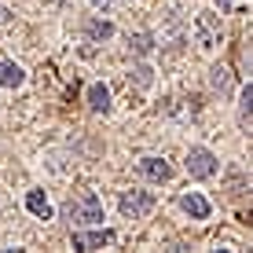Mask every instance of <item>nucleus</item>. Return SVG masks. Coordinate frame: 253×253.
Wrapping results in <instances>:
<instances>
[{
	"mask_svg": "<svg viewBox=\"0 0 253 253\" xmlns=\"http://www.w3.org/2000/svg\"><path fill=\"white\" fill-rule=\"evenodd\" d=\"M187 172H191L195 180L213 176V172H216V158H213V151H206V147H195V151L187 154Z\"/></svg>",
	"mask_w": 253,
	"mask_h": 253,
	"instance_id": "obj_3",
	"label": "nucleus"
},
{
	"mask_svg": "<svg viewBox=\"0 0 253 253\" xmlns=\"http://www.w3.org/2000/svg\"><path fill=\"white\" fill-rule=\"evenodd\" d=\"M110 242H114V231H81V235H74L77 250H103V246H110Z\"/></svg>",
	"mask_w": 253,
	"mask_h": 253,
	"instance_id": "obj_5",
	"label": "nucleus"
},
{
	"mask_svg": "<svg viewBox=\"0 0 253 253\" xmlns=\"http://www.w3.org/2000/svg\"><path fill=\"white\" fill-rule=\"evenodd\" d=\"M26 209H30L33 216H41V220H51V202H48L44 191H30V195H26Z\"/></svg>",
	"mask_w": 253,
	"mask_h": 253,
	"instance_id": "obj_8",
	"label": "nucleus"
},
{
	"mask_svg": "<svg viewBox=\"0 0 253 253\" xmlns=\"http://www.w3.org/2000/svg\"><path fill=\"white\" fill-rule=\"evenodd\" d=\"M139 172H143L147 180H154V184H165V180L172 176V169L165 165V158H143L139 162Z\"/></svg>",
	"mask_w": 253,
	"mask_h": 253,
	"instance_id": "obj_6",
	"label": "nucleus"
},
{
	"mask_svg": "<svg viewBox=\"0 0 253 253\" xmlns=\"http://www.w3.org/2000/svg\"><path fill=\"white\" fill-rule=\"evenodd\" d=\"M136 81H139V84H151V70L139 66V70H136Z\"/></svg>",
	"mask_w": 253,
	"mask_h": 253,
	"instance_id": "obj_14",
	"label": "nucleus"
},
{
	"mask_svg": "<svg viewBox=\"0 0 253 253\" xmlns=\"http://www.w3.org/2000/svg\"><path fill=\"white\" fill-rule=\"evenodd\" d=\"M213 84H216V88H220V92H224V88H228V84H231V77H228V70H220V66H216V70H213Z\"/></svg>",
	"mask_w": 253,
	"mask_h": 253,
	"instance_id": "obj_13",
	"label": "nucleus"
},
{
	"mask_svg": "<svg viewBox=\"0 0 253 253\" xmlns=\"http://www.w3.org/2000/svg\"><path fill=\"white\" fill-rule=\"evenodd\" d=\"M151 209H154V195L151 191H125V195H121V213L132 216V220L147 216Z\"/></svg>",
	"mask_w": 253,
	"mask_h": 253,
	"instance_id": "obj_2",
	"label": "nucleus"
},
{
	"mask_svg": "<svg viewBox=\"0 0 253 253\" xmlns=\"http://www.w3.org/2000/svg\"><path fill=\"white\" fill-rule=\"evenodd\" d=\"M70 220L74 224H103V202L92 191H84V195L70 206Z\"/></svg>",
	"mask_w": 253,
	"mask_h": 253,
	"instance_id": "obj_1",
	"label": "nucleus"
},
{
	"mask_svg": "<svg viewBox=\"0 0 253 253\" xmlns=\"http://www.w3.org/2000/svg\"><path fill=\"white\" fill-rule=\"evenodd\" d=\"M88 107L92 110H110V88L107 84H92L88 88Z\"/></svg>",
	"mask_w": 253,
	"mask_h": 253,
	"instance_id": "obj_10",
	"label": "nucleus"
},
{
	"mask_svg": "<svg viewBox=\"0 0 253 253\" xmlns=\"http://www.w3.org/2000/svg\"><path fill=\"white\" fill-rule=\"evenodd\" d=\"M180 206H184V213H191L195 220H206V216H209V202L198 195V191H187V195L180 198Z\"/></svg>",
	"mask_w": 253,
	"mask_h": 253,
	"instance_id": "obj_7",
	"label": "nucleus"
},
{
	"mask_svg": "<svg viewBox=\"0 0 253 253\" xmlns=\"http://www.w3.org/2000/svg\"><path fill=\"white\" fill-rule=\"evenodd\" d=\"M110 33H114V26H110V22H92V26H88V37H92V41H107Z\"/></svg>",
	"mask_w": 253,
	"mask_h": 253,
	"instance_id": "obj_11",
	"label": "nucleus"
},
{
	"mask_svg": "<svg viewBox=\"0 0 253 253\" xmlns=\"http://www.w3.org/2000/svg\"><path fill=\"white\" fill-rule=\"evenodd\" d=\"M231 4H235V0H216V7H220V11H228Z\"/></svg>",
	"mask_w": 253,
	"mask_h": 253,
	"instance_id": "obj_16",
	"label": "nucleus"
},
{
	"mask_svg": "<svg viewBox=\"0 0 253 253\" xmlns=\"http://www.w3.org/2000/svg\"><path fill=\"white\" fill-rule=\"evenodd\" d=\"M92 4H95V7H110L114 0H92Z\"/></svg>",
	"mask_w": 253,
	"mask_h": 253,
	"instance_id": "obj_17",
	"label": "nucleus"
},
{
	"mask_svg": "<svg viewBox=\"0 0 253 253\" xmlns=\"http://www.w3.org/2000/svg\"><path fill=\"white\" fill-rule=\"evenodd\" d=\"M22 81H26V74H22L19 63H0V84L4 88H19Z\"/></svg>",
	"mask_w": 253,
	"mask_h": 253,
	"instance_id": "obj_9",
	"label": "nucleus"
},
{
	"mask_svg": "<svg viewBox=\"0 0 253 253\" xmlns=\"http://www.w3.org/2000/svg\"><path fill=\"white\" fill-rule=\"evenodd\" d=\"M132 48L139 51V55H147V51H151V37H147V33H136V37H132Z\"/></svg>",
	"mask_w": 253,
	"mask_h": 253,
	"instance_id": "obj_12",
	"label": "nucleus"
},
{
	"mask_svg": "<svg viewBox=\"0 0 253 253\" xmlns=\"http://www.w3.org/2000/svg\"><path fill=\"white\" fill-rule=\"evenodd\" d=\"M195 30H198V44L202 48H213L216 41H220V22H216L213 15H198Z\"/></svg>",
	"mask_w": 253,
	"mask_h": 253,
	"instance_id": "obj_4",
	"label": "nucleus"
},
{
	"mask_svg": "<svg viewBox=\"0 0 253 253\" xmlns=\"http://www.w3.org/2000/svg\"><path fill=\"white\" fill-rule=\"evenodd\" d=\"M4 22H11V11H7V7H0V26Z\"/></svg>",
	"mask_w": 253,
	"mask_h": 253,
	"instance_id": "obj_15",
	"label": "nucleus"
}]
</instances>
